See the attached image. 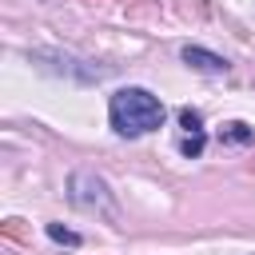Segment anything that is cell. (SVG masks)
<instances>
[{"label":"cell","instance_id":"cell-4","mask_svg":"<svg viewBox=\"0 0 255 255\" xmlns=\"http://www.w3.org/2000/svg\"><path fill=\"white\" fill-rule=\"evenodd\" d=\"M219 139L223 143H255V128H247L243 120H231L219 128Z\"/></svg>","mask_w":255,"mask_h":255},{"label":"cell","instance_id":"cell-5","mask_svg":"<svg viewBox=\"0 0 255 255\" xmlns=\"http://www.w3.org/2000/svg\"><path fill=\"white\" fill-rule=\"evenodd\" d=\"M175 16L203 24V20H207V4H203V0H175Z\"/></svg>","mask_w":255,"mask_h":255},{"label":"cell","instance_id":"cell-9","mask_svg":"<svg viewBox=\"0 0 255 255\" xmlns=\"http://www.w3.org/2000/svg\"><path fill=\"white\" fill-rule=\"evenodd\" d=\"M4 235H12V239H28L24 219H4Z\"/></svg>","mask_w":255,"mask_h":255},{"label":"cell","instance_id":"cell-2","mask_svg":"<svg viewBox=\"0 0 255 255\" xmlns=\"http://www.w3.org/2000/svg\"><path fill=\"white\" fill-rule=\"evenodd\" d=\"M68 199H72L76 207H84V211H100V215H108L112 223L120 219L116 199H112L108 183H104L96 171H76V175H72V183H68Z\"/></svg>","mask_w":255,"mask_h":255},{"label":"cell","instance_id":"cell-6","mask_svg":"<svg viewBox=\"0 0 255 255\" xmlns=\"http://www.w3.org/2000/svg\"><path fill=\"white\" fill-rule=\"evenodd\" d=\"M203 143H207V135H203V131H187V135L179 139V151H183L187 159H195V155H203Z\"/></svg>","mask_w":255,"mask_h":255},{"label":"cell","instance_id":"cell-3","mask_svg":"<svg viewBox=\"0 0 255 255\" xmlns=\"http://www.w3.org/2000/svg\"><path fill=\"white\" fill-rule=\"evenodd\" d=\"M179 60L187 64V68H195V72H207V76H227V60L223 56H215V52H207V48H195V44H187L183 52H179Z\"/></svg>","mask_w":255,"mask_h":255},{"label":"cell","instance_id":"cell-7","mask_svg":"<svg viewBox=\"0 0 255 255\" xmlns=\"http://www.w3.org/2000/svg\"><path fill=\"white\" fill-rule=\"evenodd\" d=\"M48 239H56V243H64V247H80V235L68 231L64 223H48Z\"/></svg>","mask_w":255,"mask_h":255},{"label":"cell","instance_id":"cell-1","mask_svg":"<svg viewBox=\"0 0 255 255\" xmlns=\"http://www.w3.org/2000/svg\"><path fill=\"white\" fill-rule=\"evenodd\" d=\"M108 120H112V128L120 135L135 139V135H147V131H155L163 124V104L147 88H120L108 100Z\"/></svg>","mask_w":255,"mask_h":255},{"label":"cell","instance_id":"cell-8","mask_svg":"<svg viewBox=\"0 0 255 255\" xmlns=\"http://www.w3.org/2000/svg\"><path fill=\"white\" fill-rule=\"evenodd\" d=\"M179 128L183 131H203V116L195 108H179Z\"/></svg>","mask_w":255,"mask_h":255}]
</instances>
